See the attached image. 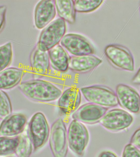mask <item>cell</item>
<instances>
[{
  "mask_svg": "<svg viewBox=\"0 0 140 157\" xmlns=\"http://www.w3.org/2000/svg\"><path fill=\"white\" fill-rule=\"evenodd\" d=\"M18 88L29 100L39 102L54 101L59 99L62 93L60 88L51 82L40 79L22 82Z\"/></svg>",
  "mask_w": 140,
  "mask_h": 157,
  "instance_id": "obj_1",
  "label": "cell"
},
{
  "mask_svg": "<svg viewBox=\"0 0 140 157\" xmlns=\"http://www.w3.org/2000/svg\"><path fill=\"white\" fill-rule=\"evenodd\" d=\"M66 30L64 21L60 18L55 20L42 31L37 46L40 50L49 51L60 43Z\"/></svg>",
  "mask_w": 140,
  "mask_h": 157,
  "instance_id": "obj_2",
  "label": "cell"
},
{
  "mask_svg": "<svg viewBox=\"0 0 140 157\" xmlns=\"http://www.w3.org/2000/svg\"><path fill=\"white\" fill-rule=\"evenodd\" d=\"M50 130L45 115L37 112L32 117L28 125V134L36 151L44 145L49 137Z\"/></svg>",
  "mask_w": 140,
  "mask_h": 157,
  "instance_id": "obj_3",
  "label": "cell"
},
{
  "mask_svg": "<svg viewBox=\"0 0 140 157\" xmlns=\"http://www.w3.org/2000/svg\"><path fill=\"white\" fill-rule=\"evenodd\" d=\"M80 91L85 99L92 104L107 108L119 105L116 94L107 87L90 86L81 88Z\"/></svg>",
  "mask_w": 140,
  "mask_h": 157,
  "instance_id": "obj_4",
  "label": "cell"
},
{
  "mask_svg": "<svg viewBox=\"0 0 140 157\" xmlns=\"http://www.w3.org/2000/svg\"><path fill=\"white\" fill-rule=\"evenodd\" d=\"M49 146L53 157H66L68 151L67 128L62 119L52 125L49 135Z\"/></svg>",
  "mask_w": 140,
  "mask_h": 157,
  "instance_id": "obj_5",
  "label": "cell"
},
{
  "mask_svg": "<svg viewBox=\"0 0 140 157\" xmlns=\"http://www.w3.org/2000/svg\"><path fill=\"white\" fill-rule=\"evenodd\" d=\"M67 137L68 147L72 151L79 157L82 156L89 140L85 125L77 120H72L68 129Z\"/></svg>",
  "mask_w": 140,
  "mask_h": 157,
  "instance_id": "obj_6",
  "label": "cell"
},
{
  "mask_svg": "<svg viewBox=\"0 0 140 157\" xmlns=\"http://www.w3.org/2000/svg\"><path fill=\"white\" fill-rule=\"evenodd\" d=\"M104 53L112 64L119 69L133 72L134 60L131 51L126 47L117 44L107 45Z\"/></svg>",
  "mask_w": 140,
  "mask_h": 157,
  "instance_id": "obj_7",
  "label": "cell"
},
{
  "mask_svg": "<svg viewBox=\"0 0 140 157\" xmlns=\"http://www.w3.org/2000/svg\"><path fill=\"white\" fill-rule=\"evenodd\" d=\"M134 121L133 117L123 109H116L107 112L99 121L103 127L116 132L128 128Z\"/></svg>",
  "mask_w": 140,
  "mask_h": 157,
  "instance_id": "obj_8",
  "label": "cell"
},
{
  "mask_svg": "<svg viewBox=\"0 0 140 157\" xmlns=\"http://www.w3.org/2000/svg\"><path fill=\"white\" fill-rule=\"evenodd\" d=\"M61 46L74 56L93 55L95 50L91 43L80 34H65L60 42Z\"/></svg>",
  "mask_w": 140,
  "mask_h": 157,
  "instance_id": "obj_9",
  "label": "cell"
},
{
  "mask_svg": "<svg viewBox=\"0 0 140 157\" xmlns=\"http://www.w3.org/2000/svg\"><path fill=\"white\" fill-rule=\"evenodd\" d=\"M116 94L119 104L126 111L133 114L140 112V96L132 87L127 85L118 84Z\"/></svg>",
  "mask_w": 140,
  "mask_h": 157,
  "instance_id": "obj_10",
  "label": "cell"
},
{
  "mask_svg": "<svg viewBox=\"0 0 140 157\" xmlns=\"http://www.w3.org/2000/svg\"><path fill=\"white\" fill-rule=\"evenodd\" d=\"M107 108L88 103L79 108L72 114L73 120L84 123L92 124L99 121L107 112Z\"/></svg>",
  "mask_w": 140,
  "mask_h": 157,
  "instance_id": "obj_11",
  "label": "cell"
},
{
  "mask_svg": "<svg viewBox=\"0 0 140 157\" xmlns=\"http://www.w3.org/2000/svg\"><path fill=\"white\" fill-rule=\"evenodd\" d=\"M56 9L54 1L43 0L36 6L34 11V21L36 27L42 29L47 26L55 18Z\"/></svg>",
  "mask_w": 140,
  "mask_h": 157,
  "instance_id": "obj_12",
  "label": "cell"
},
{
  "mask_svg": "<svg viewBox=\"0 0 140 157\" xmlns=\"http://www.w3.org/2000/svg\"><path fill=\"white\" fill-rule=\"evenodd\" d=\"M26 123L27 117L24 114H11L4 119L0 124V136L15 137L23 132Z\"/></svg>",
  "mask_w": 140,
  "mask_h": 157,
  "instance_id": "obj_13",
  "label": "cell"
},
{
  "mask_svg": "<svg viewBox=\"0 0 140 157\" xmlns=\"http://www.w3.org/2000/svg\"><path fill=\"white\" fill-rule=\"evenodd\" d=\"M30 63L34 79H39L47 74L50 67L48 51L40 50L37 46L31 54Z\"/></svg>",
  "mask_w": 140,
  "mask_h": 157,
  "instance_id": "obj_14",
  "label": "cell"
},
{
  "mask_svg": "<svg viewBox=\"0 0 140 157\" xmlns=\"http://www.w3.org/2000/svg\"><path fill=\"white\" fill-rule=\"evenodd\" d=\"M81 99V93L78 88H69L65 90L59 98L58 102L59 110L65 115L72 113L78 109Z\"/></svg>",
  "mask_w": 140,
  "mask_h": 157,
  "instance_id": "obj_15",
  "label": "cell"
},
{
  "mask_svg": "<svg viewBox=\"0 0 140 157\" xmlns=\"http://www.w3.org/2000/svg\"><path fill=\"white\" fill-rule=\"evenodd\" d=\"M102 63L99 58L93 55L69 57L68 68L79 73L89 72L98 67Z\"/></svg>",
  "mask_w": 140,
  "mask_h": 157,
  "instance_id": "obj_16",
  "label": "cell"
},
{
  "mask_svg": "<svg viewBox=\"0 0 140 157\" xmlns=\"http://www.w3.org/2000/svg\"><path fill=\"white\" fill-rule=\"evenodd\" d=\"M25 72L22 69L10 67L0 72V90L11 89L19 84Z\"/></svg>",
  "mask_w": 140,
  "mask_h": 157,
  "instance_id": "obj_17",
  "label": "cell"
},
{
  "mask_svg": "<svg viewBox=\"0 0 140 157\" xmlns=\"http://www.w3.org/2000/svg\"><path fill=\"white\" fill-rule=\"evenodd\" d=\"M48 53L50 63L55 69L61 72L67 71L69 57L63 47L58 44L49 50Z\"/></svg>",
  "mask_w": 140,
  "mask_h": 157,
  "instance_id": "obj_18",
  "label": "cell"
},
{
  "mask_svg": "<svg viewBox=\"0 0 140 157\" xmlns=\"http://www.w3.org/2000/svg\"><path fill=\"white\" fill-rule=\"evenodd\" d=\"M54 1L60 18L69 24H74L76 22V14L74 1L56 0Z\"/></svg>",
  "mask_w": 140,
  "mask_h": 157,
  "instance_id": "obj_19",
  "label": "cell"
},
{
  "mask_svg": "<svg viewBox=\"0 0 140 157\" xmlns=\"http://www.w3.org/2000/svg\"><path fill=\"white\" fill-rule=\"evenodd\" d=\"M19 140V136L12 137H0V156H6L14 154Z\"/></svg>",
  "mask_w": 140,
  "mask_h": 157,
  "instance_id": "obj_20",
  "label": "cell"
},
{
  "mask_svg": "<svg viewBox=\"0 0 140 157\" xmlns=\"http://www.w3.org/2000/svg\"><path fill=\"white\" fill-rule=\"evenodd\" d=\"M19 136V142L15 153L17 157H29L33 152V147L28 134L22 132Z\"/></svg>",
  "mask_w": 140,
  "mask_h": 157,
  "instance_id": "obj_21",
  "label": "cell"
},
{
  "mask_svg": "<svg viewBox=\"0 0 140 157\" xmlns=\"http://www.w3.org/2000/svg\"><path fill=\"white\" fill-rule=\"evenodd\" d=\"M104 1L102 0H76L74 1L76 12L89 13L99 8Z\"/></svg>",
  "mask_w": 140,
  "mask_h": 157,
  "instance_id": "obj_22",
  "label": "cell"
},
{
  "mask_svg": "<svg viewBox=\"0 0 140 157\" xmlns=\"http://www.w3.org/2000/svg\"><path fill=\"white\" fill-rule=\"evenodd\" d=\"M13 56L12 44L8 42L0 46V72L11 63Z\"/></svg>",
  "mask_w": 140,
  "mask_h": 157,
  "instance_id": "obj_23",
  "label": "cell"
},
{
  "mask_svg": "<svg viewBox=\"0 0 140 157\" xmlns=\"http://www.w3.org/2000/svg\"><path fill=\"white\" fill-rule=\"evenodd\" d=\"M12 108L8 94L0 90V119H4L12 114Z\"/></svg>",
  "mask_w": 140,
  "mask_h": 157,
  "instance_id": "obj_24",
  "label": "cell"
},
{
  "mask_svg": "<svg viewBox=\"0 0 140 157\" xmlns=\"http://www.w3.org/2000/svg\"><path fill=\"white\" fill-rule=\"evenodd\" d=\"M122 157H140V151L133 145L128 144L124 147Z\"/></svg>",
  "mask_w": 140,
  "mask_h": 157,
  "instance_id": "obj_25",
  "label": "cell"
},
{
  "mask_svg": "<svg viewBox=\"0 0 140 157\" xmlns=\"http://www.w3.org/2000/svg\"><path fill=\"white\" fill-rule=\"evenodd\" d=\"M130 143L138 148H140V127L135 131L131 136Z\"/></svg>",
  "mask_w": 140,
  "mask_h": 157,
  "instance_id": "obj_26",
  "label": "cell"
},
{
  "mask_svg": "<svg viewBox=\"0 0 140 157\" xmlns=\"http://www.w3.org/2000/svg\"><path fill=\"white\" fill-rule=\"evenodd\" d=\"M7 8L5 6H0V31L5 24Z\"/></svg>",
  "mask_w": 140,
  "mask_h": 157,
  "instance_id": "obj_27",
  "label": "cell"
},
{
  "mask_svg": "<svg viewBox=\"0 0 140 157\" xmlns=\"http://www.w3.org/2000/svg\"><path fill=\"white\" fill-rule=\"evenodd\" d=\"M131 83L133 84L140 85V68L136 72L135 75L131 79Z\"/></svg>",
  "mask_w": 140,
  "mask_h": 157,
  "instance_id": "obj_28",
  "label": "cell"
},
{
  "mask_svg": "<svg viewBox=\"0 0 140 157\" xmlns=\"http://www.w3.org/2000/svg\"><path fill=\"white\" fill-rule=\"evenodd\" d=\"M98 157H118L114 152L109 151H103L98 155Z\"/></svg>",
  "mask_w": 140,
  "mask_h": 157,
  "instance_id": "obj_29",
  "label": "cell"
},
{
  "mask_svg": "<svg viewBox=\"0 0 140 157\" xmlns=\"http://www.w3.org/2000/svg\"></svg>",
  "mask_w": 140,
  "mask_h": 157,
  "instance_id": "obj_30",
  "label": "cell"
},
{
  "mask_svg": "<svg viewBox=\"0 0 140 157\" xmlns=\"http://www.w3.org/2000/svg\"></svg>",
  "mask_w": 140,
  "mask_h": 157,
  "instance_id": "obj_31",
  "label": "cell"
},
{
  "mask_svg": "<svg viewBox=\"0 0 140 157\" xmlns=\"http://www.w3.org/2000/svg\"></svg>",
  "mask_w": 140,
  "mask_h": 157,
  "instance_id": "obj_32",
  "label": "cell"
}]
</instances>
